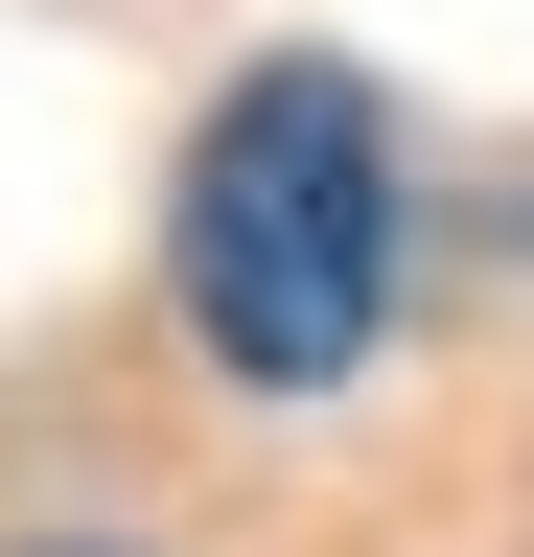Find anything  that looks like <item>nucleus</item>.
I'll return each mask as SVG.
<instances>
[{
    "instance_id": "obj_1",
    "label": "nucleus",
    "mask_w": 534,
    "mask_h": 557,
    "mask_svg": "<svg viewBox=\"0 0 534 557\" xmlns=\"http://www.w3.org/2000/svg\"><path fill=\"white\" fill-rule=\"evenodd\" d=\"M395 116H372V70H233L210 139H186V186H163V302L186 348H210L233 395H325V372H372V325H395Z\"/></svg>"
},
{
    "instance_id": "obj_2",
    "label": "nucleus",
    "mask_w": 534,
    "mask_h": 557,
    "mask_svg": "<svg viewBox=\"0 0 534 557\" xmlns=\"http://www.w3.org/2000/svg\"><path fill=\"white\" fill-rule=\"evenodd\" d=\"M0 557H116V534H0Z\"/></svg>"
}]
</instances>
